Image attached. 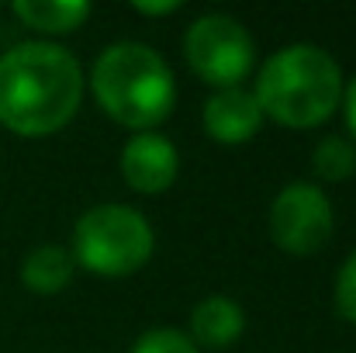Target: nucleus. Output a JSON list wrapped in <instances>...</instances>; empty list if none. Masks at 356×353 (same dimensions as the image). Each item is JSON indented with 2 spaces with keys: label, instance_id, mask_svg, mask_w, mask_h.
Listing matches in <instances>:
<instances>
[{
  "label": "nucleus",
  "instance_id": "nucleus-1",
  "mask_svg": "<svg viewBox=\"0 0 356 353\" xmlns=\"http://www.w3.org/2000/svg\"><path fill=\"white\" fill-rule=\"evenodd\" d=\"M83 70L52 42H21L0 56V121L17 135H49L76 115Z\"/></svg>",
  "mask_w": 356,
  "mask_h": 353
},
{
  "label": "nucleus",
  "instance_id": "nucleus-2",
  "mask_svg": "<svg viewBox=\"0 0 356 353\" xmlns=\"http://www.w3.org/2000/svg\"><path fill=\"white\" fill-rule=\"evenodd\" d=\"M252 94L263 115L291 128H312L339 108L343 70L325 49L312 42H294L266 59Z\"/></svg>",
  "mask_w": 356,
  "mask_h": 353
},
{
  "label": "nucleus",
  "instance_id": "nucleus-3",
  "mask_svg": "<svg viewBox=\"0 0 356 353\" xmlns=\"http://www.w3.org/2000/svg\"><path fill=\"white\" fill-rule=\"evenodd\" d=\"M90 87L108 115L138 132H152L177 104L170 63L142 42L108 45L90 70Z\"/></svg>",
  "mask_w": 356,
  "mask_h": 353
},
{
  "label": "nucleus",
  "instance_id": "nucleus-4",
  "mask_svg": "<svg viewBox=\"0 0 356 353\" xmlns=\"http://www.w3.org/2000/svg\"><path fill=\"white\" fill-rule=\"evenodd\" d=\"M156 235L142 212L128 205H97L73 229V260L101 277H124L152 256Z\"/></svg>",
  "mask_w": 356,
  "mask_h": 353
},
{
  "label": "nucleus",
  "instance_id": "nucleus-5",
  "mask_svg": "<svg viewBox=\"0 0 356 353\" xmlns=\"http://www.w3.org/2000/svg\"><path fill=\"white\" fill-rule=\"evenodd\" d=\"M184 52L191 70L222 87H238V80L252 70L256 59V45L252 35L245 31V24L232 14H204L197 17L187 35H184Z\"/></svg>",
  "mask_w": 356,
  "mask_h": 353
},
{
  "label": "nucleus",
  "instance_id": "nucleus-6",
  "mask_svg": "<svg viewBox=\"0 0 356 353\" xmlns=\"http://www.w3.org/2000/svg\"><path fill=\"white\" fill-rule=\"evenodd\" d=\"M332 226H336L332 201L322 194L318 184L294 180L280 187V194L270 205V235L284 253L308 256L322 249L332 235Z\"/></svg>",
  "mask_w": 356,
  "mask_h": 353
},
{
  "label": "nucleus",
  "instance_id": "nucleus-7",
  "mask_svg": "<svg viewBox=\"0 0 356 353\" xmlns=\"http://www.w3.org/2000/svg\"><path fill=\"white\" fill-rule=\"evenodd\" d=\"M180 173L177 146L159 132H138L121 149V177L142 194H163Z\"/></svg>",
  "mask_w": 356,
  "mask_h": 353
},
{
  "label": "nucleus",
  "instance_id": "nucleus-8",
  "mask_svg": "<svg viewBox=\"0 0 356 353\" xmlns=\"http://www.w3.org/2000/svg\"><path fill=\"white\" fill-rule=\"evenodd\" d=\"M201 121H204V132L215 142L238 146V142H249L259 132L263 108H259L252 91H245V87H222V91H215L204 101Z\"/></svg>",
  "mask_w": 356,
  "mask_h": 353
},
{
  "label": "nucleus",
  "instance_id": "nucleus-9",
  "mask_svg": "<svg viewBox=\"0 0 356 353\" xmlns=\"http://www.w3.org/2000/svg\"><path fill=\"white\" fill-rule=\"evenodd\" d=\"M242 329H245V312L229 295H208L191 312V343L194 347L222 350V347L236 343Z\"/></svg>",
  "mask_w": 356,
  "mask_h": 353
},
{
  "label": "nucleus",
  "instance_id": "nucleus-10",
  "mask_svg": "<svg viewBox=\"0 0 356 353\" xmlns=\"http://www.w3.org/2000/svg\"><path fill=\"white\" fill-rule=\"evenodd\" d=\"M73 253L66 246H56V242H45V246H35L24 263H21V281L24 288H31L35 295H56L63 291L70 281H73Z\"/></svg>",
  "mask_w": 356,
  "mask_h": 353
},
{
  "label": "nucleus",
  "instance_id": "nucleus-11",
  "mask_svg": "<svg viewBox=\"0 0 356 353\" xmlns=\"http://www.w3.org/2000/svg\"><path fill=\"white\" fill-rule=\"evenodd\" d=\"M14 14L35 31L63 35V31H76L90 17V3L87 0H14Z\"/></svg>",
  "mask_w": 356,
  "mask_h": 353
},
{
  "label": "nucleus",
  "instance_id": "nucleus-12",
  "mask_svg": "<svg viewBox=\"0 0 356 353\" xmlns=\"http://www.w3.org/2000/svg\"><path fill=\"white\" fill-rule=\"evenodd\" d=\"M312 166L322 180H346L356 173V146L343 135H325L312 149Z\"/></svg>",
  "mask_w": 356,
  "mask_h": 353
},
{
  "label": "nucleus",
  "instance_id": "nucleus-13",
  "mask_svg": "<svg viewBox=\"0 0 356 353\" xmlns=\"http://www.w3.org/2000/svg\"><path fill=\"white\" fill-rule=\"evenodd\" d=\"M131 353H197V347L191 343L187 333L173 329V326H159V329H149L135 340Z\"/></svg>",
  "mask_w": 356,
  "mask_h": 353
},
{
  "label": "nucleus",
  "instance_id": "nucleus-14",
  "mask_svg": "<svg viewBox=\"0 0 356 353\" xmlns=\"http://www.w3.org/2000/svg\"><path fill=\"white\" fill-rule=\"evenodd\" d=\"M336 305H339V315L356 322V249L343 260L339 267V277H336Z\"/></svg>",
  "mask_w": 356,
  "mask_h": 353
},
{
  "label": "nucleus",
  "instance_id": "nucleus-15",
  "mask_svg": "<svg viewBox=\"0 0 356 353\" xmlns=\"http://www.w3.org/2000/svg\"><path fill=\"white\" fill-rule=\"evenodd\" d=\"M343 111H346V125H350V132L356 139V80L343 91Z\"/></svg>",
  "mask_w": 356,
  "mask_h": 353
},
{
  "label": "nucleus",
  "instance_id": "nucleus-16",
  "mask_svg": "<svg viewBox=\"0 0 356 353\" xmlns=\"http://www.w3.org/2000/svg\"><path fill=\"white\" fill-rule=\"evenodd\" d=\"M180 3L177 0H166V3H135V10H142V14H173Z\"/></svg>",
  "mask_w": 356,
  "mask_h": 353
}]
</instances>
